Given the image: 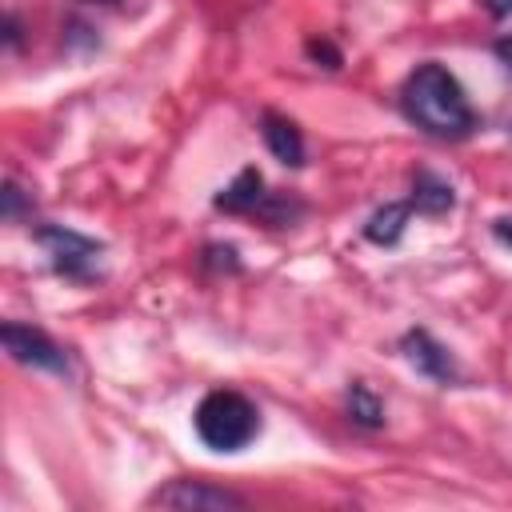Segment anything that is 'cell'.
<instances>
[{
    "instance_id": "2e32d148",
    "label": "cell",
    "mask_w": 512,
    "mask_h": 512,
    "mask_svg": "<svg viewBox=\"0 0 512 512\" xmlns=\"http://www.w3.org/2000/svg\"><path fill=\"white\" fill-rule=\"evenodd\" d=\"M492 52H496V60L504 64V72L512 76V36H500V40L492 44Z\"/></svg>"
},
{
    "instance_id": "9a60e30c",
    "label": "cell",
    "mask_w": 512,
    "mask_h": 512,
    "mask_svg": "<svg viewBox=\"0 0 512 512\" xmlns=\"http://www.w3.org/2000/svg\"><path fill=\"white\" fill-rule=\"evenodd\" d=\"M4 44H8V48H20V16H16V12L4 16Z\"/></svg>"
},
{
    "instance_id": "277c9868",
    "label": "cell",
    "mask_w": 512,
    "mask_h": 512,
    "mask_svg": "<svg viewBox=\"0 0 512 512\" xmlns=\"http://www.w3.org/2000/svg\"><path fill=\"white\" fill-rule=\"evenodd\" d=\"M0 340H4V352L24 368L52 372V376L68 372V352L44 328H32V324H20V320H4L0 324Z\"/></svg>"
},
{
    "instance_id": "3957f363",
    "label": "cell",
    "mask_w": 512,
    "mask_h": 512,
    "mask_svg": "<svg viewBox=\"0 0 512 512\" xmlns=\"http://www.w3.org/2000/svg\"><path fill=\"white\" fill-rule=\"evenodd\" d=\"M36 244L48 252L56 276L72 280V284H92L100 280V256H104V244L76 232V228H64V224H40L36 232Z\"/></svg>"
},
{
    "instance_id": "8992f818",
    "label": "cell",
    "mask_w": 512,
    "mask_h": 512,
    "mask_svg": "<svg viewBox=\"0 0 512 512\" xmlns=\"http://www.w3.org/2000/svg\"><path fill=\"white\" fill-rule=\"evenodd\" d=\"M400 352H404V360H408L420 376H428V380H436V384H456V380H460L456 356H452L428 328H408V332L400 336Z\"/></svg>"
},
{
    "instance_id": "52a82bcc",
    "label": "cell",
    "mask_w": 512,
    "mask_h": 512,
    "mask_svg": "<svg viewBox=\"0 0 512 512\" xmlns=\"http://www.w3.org/2000/svg\"><path fill=\"white\" fill-rule=\"evenodd\" d=\"M264 200H268L264 176H260V168L248 164V168H240V172L212 196V208H216V212H228V216H256Z\"/></svg>"
},
{
    "instance_id": "ac0fdd59",
    "label": "cell",
    "mask_w": 512,
    "mask_h": 512,
    "mask_svg": "<svg viewBox=\"0 0 512 512\" xmlns=\"http://www.w3.org/2000/svg\"><path fill=\"white\" fill-rule=\"evenodd\" d=\"M484 8H488V16H496V20L512 16V0H484Z\"/></svg>"
},
{
    "instance_id": "d6986e66",
    "label": "cell",
    "mask_w": 512,
    "mask_h": 512,
    "mask_svg": "<svg viewBox=\"0 0 512 512\" xmlns=\"http://www.w3.org/2000/svg\"><path fill=\"white\" fill-rule=\"evenodd\" d=\"M84 4H120V0H84Z\"/></svg>"
},
{
    "instance_id": "8fae6325",
    "label": "cell",
    "mask_w": 512,
    "mask_h": 512,
    "mask_svg": "<svg viewBox=\"0 0 512 512\" xmlns=\"http://www.w3.org/2000/svg\"><path fill=\"white\" fill-rule=\"evenodd\" d=\"M344 412H348V420H352L356 428H368V432L384 428V404H380V396H376L364 380H352V384H348V392H344Z\"/></svg>"
},
{
    "instance_id": "5bb4252c",
    "label": "cell",
    "mask_w": 512,
    "mask_h": 512,
    "mask_svg": "<svg viewBox=\"0 0 512 512\" xmlns=\"http://www.w3.org/2000/svg\"><path fill=\"white\" fill-rule=\"evenodd\" d=\"M308 56L320 64L324 60V68H340L344 64V56H340V48H332L328 40H308Z\"/></svg>"
},
{
    "instance_id": "e0dca14e",
    "label": "cell",
    "mask_w": 512,
    "mask_h": 512,
    "mask_svg": "<svg viewBox=\"0 0 512 512\" xmlns=\"http://www.w3.org/2000/svg\"><path fill=\"white\" fill-rule=\"evenodd\" d=\"M492 236L504 244V248H512V220L508 216H500V220H492Z\"/></svg>"
},
{
    "instance_id": "6da1fadb",
    "label": "cell",
    "mask_w": 512,
    "mask_h": 512,
    "mask_svg": "<svg viewBox=\"0 0 512 512\" xmlns=\"http://www.w3.org/2000/svg\"><path fill=\"white\" fill-rule=\"evenodd\" d=\"M400 112L436 140H464L476 128V112L460 88V80L440 64H416L400 84Z\"/></svg>"
},
{
    "instance_id": "7a4b0ae2",
    "label": "cell",
    "mask_w": 512,
    "mask_h": 512,
    "mask_svg": "<svg viewBox=\"0 0 512 512\" xmlns=\"http://www.w3.org/2000/svg\"><path fill=\"white\" fill-rule=\"evenodd\" d=\"M192 428H196L204 448H212V452H240L260 432V408L244 392H236V388H212L196 404Z\"/></svg>"
},
{
    "instance_id": "4fadbf2b",
    "label": "cell",
    "mask_w": 512,
    "mask_h": 512,
    "mask_svg": "<svg viewBox=\"0 0 512 512\" xmlns=\"http://www.w3.org/2000/svg\"><path fill=\"white\" fill-rule=\"evenodd\" d=\"M204 268H224V272H240V260H236V248L232 244H208L204 256H200Z\"/></svg>"
},
{
    "instance_id": "ba28073f",
    "label": "cell",
    "mask_w": 512,
    "mask_h": 512,
    "mask_svg": "<svg viewBox=\"0 0 512 512\" xmlns=\"http://www.w3.org/2000/svg\"><path fill=\"white\" fill-rule=\"evenodd\" d=\"M260 136H264V148H268L284 168H300V164H304V132H300L296 120H288L284 112L264 108V112H260Z\"/></svg>"
},
{
    "instance_id": "9c48e42d",
    "label": "cell",
    "mask_w": 512,
    "mask_h": 512,
    "mask_svg": "<svg viewBox=\"0 0 512 512\" xmlns=\"http://www.w3.org/2000/svg\"><path fill=\"white\" fill-rule=\"evenodd\" d=\"M408 204H412L416 216H448L456 208V188L444 176H436L428 168H416L412 172V196H408Z\"/></svg>"
},
{
    "instance_id": "5b68a950",
    "label": "cell",
    "mask_w": 512,
    "mask_h": 512,
    "mask_svg": "<svg viewBox=\"0 0 512 512\" xmlns=\"http://www.w3.org/2000/svg\"><path fill=\"white\" fill-rule=\"evenodd\" d=\"M152 508H180V512H224V508H248V500L232 488H220L212 480H168L148 496Z\"/></svg>"
},
{
    "instance_id": "30bf717a",
    "label": "cell",
    "mask_w": 512,
    "mask_h": 512,
    "mask_svg": "<svg viewBox=\"0 0 512 512\" xmlns=\"http://www.w3.org/2000/svg\"><path fill=\"white\" fill-rule=\"evenodd\" d=\"M408 216H412V204H408V200H404V204H384V208H376V212L364 220V240L376 244V248L400 244V236H404V228H408Z\"/></svg>"
},
{
    "instance_id": "7c38bea8",
    "label": "cell",
    "mask_w": 512,
    "mask_h": 512,
    "mask_svg": "<svg viewBox=\"0 0 512 512\" xmlns=\"http://www.w3.org/2000/svg\"><path fill=\"white\" fill-rule=\"evenodd\" d=\"M0 212H4V220L8 224H16V220H24L28 212H32V196L16 184V176H8L4 180V192H0Z\"/></svg>"
}]
</instances>
